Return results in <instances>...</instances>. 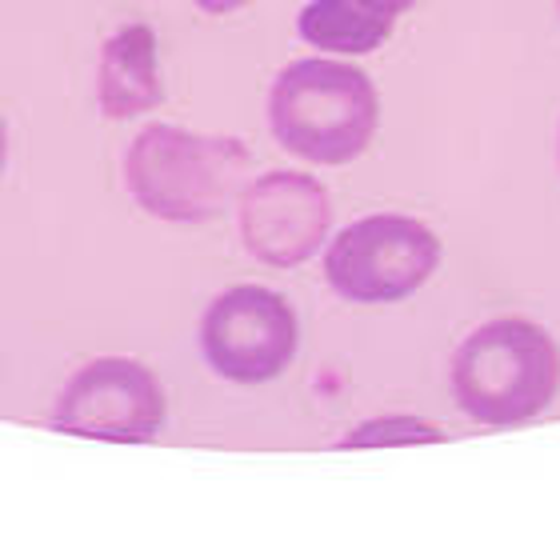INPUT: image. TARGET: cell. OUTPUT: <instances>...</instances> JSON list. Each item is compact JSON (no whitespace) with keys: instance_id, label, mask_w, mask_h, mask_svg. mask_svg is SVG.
I'll use <instances>...</instances> for the list:
<instances>
[{"instance_id":"6da1fadb","label":"cell","mask_w":560,"mask_h":560,"mask_svg":"<svg viewBox=\"0 0 560 560\" xmlns=\"http://www.w3.org/2000/svg\"><path fill=\"white\" fill-rule=\"evenodd\" d=\"M448 381L465 417L513 429L540 417L560 393V349L525 316H497L465 337Z\"/></svg>"},{"instance_id":"7a4b0ae2","label":"cell","mask_w":560,"mask_h":560,"mask_svg":"<svg viewBox=\"0 0 560 560\" xmlns=\"http://www.w3.org/2000/svg\"><path fill=\"white\" fill-rule=\"evenodd\" d=\"M381 120V96L357 65L328 57L296 60L277 72L269 125L284 152L313 164L357 161Z\"/></svg>"},{"instance_id":"3957f363","label":"cell","mask_w":560,"mask_h":560,"mask_svg":"<svg viewBox=\"0 0 560 560\" xmlns=\"http://www.w3.org/2000/svg\"><path fill=\"white\" fill-rule=\"evenodd\" d=\"M248 149L236 137H205L176 125H149L129 144L125 185L156 221H212L248 176Z\"/></svg>"},{"instance_id":"277c9868","label":"cell","mask_w":560,"mask_h":560,"mask_svg":"<svg viewBox=\"0 0 560 560\" xmlns=\"http://www.w3.org/2000/svg\"><path fill=\"white\" fill-rule=\"evenodd\" d=\"M441 265V241L429 224L400 212L352 221L325 248V280L352 304H397L429 284Z\"/></svg>"},{"instance_id":"5b68a950","label":"cell","mask_w":560,"mask_h":560,"mask_svg":"<svg viewBox=\"0 0 560 560\" xmlns=\"http://www.w3.org/2000/svg\"><path fill=\"white\" fill-rule=\"evenodd\" d=\"M301 325L292 304L260 284L224 289L200 320V352L233 385H269L296 357Z\"/></svg>"},{"instance_id":"8992f818","label":"cell","mask_w":560,"mask_h":560,"mask_svg":"<svg viewBox=\"0 0 560 560\" xmlns=\"http://www.w3.org/2000/svg\"><path fill=\"white\" fill-rule=\"evenodd\" d=\"M164 388L140 361L96 357L72 373L52 409V429L96 441L144 444L164 429Z\"/></svg>"},{"instance_id":"52a82bcc","label":"cell","mask_w":560,"mask_h":560,"mask_svg":"<svg viewBox=\"0 0 560 560\" xmlns=\"http://www.w3.org/2000/svg\"><path fill=\"white\" fill-rule=\"evenodd\" d=\"M241 241L260 265L296 269L313 260L332 229V200L308 173H265L241 192Z\"/></svg>"},{"instance_id":"ba28073f","label":"cell","mask_w":560,"mask_h":560,"mask_svg":"<svg viewBox=\"0 0 560 560\" xmlns=\"http://www.w3.org/2000/svg\"><path fill=\"white\" fill-rule=\"evenodd\" d=\"M164 101L156 36L149 24H125L108 36L96 65V105L108 120H132Z\"/></svg>"},{"instance_id":"9c48e42d","label":"cell","mask_w":560,"mask_h":560,"mask_svg":"<svg viewBox=\"0 0 560 560\" xmlns=\"http://www.w3.org/2000/svg\"><path fill=\"white\" fill-rule=\"evenodd\" d=\"M296 33L304 45L320 48V52L361 57V52L385 45L393 33V16L369 9L361 0H308L296 16Z\"/></svg>"},{"instance_id":"30bf717a","label":"cell","mask_w":560,"mask_h":560,"mask_svg":"<svg viewBox=\"0 0 560 560\" xmlns=\"http://www.w3.org/2000/svg\"><path fill=\"white\" fill-rule=\"evenodd\" d=\"M444 441V429L420 417H376L364 420L340 441V448H381V444H436Z\"/></svg>"},{"instance_id":"8fae6325","label":"cell","mask_w":560,"mask_h":560,"mask_svg":"<svg viewBox=\"0 0 560 560\" xmlns=\"http://www.w3.org/2000/svg\"><path fill=\"white\" fill-rule=\"evenodd\" d=\"M200 12H209V16H224V12H236V9H245L248 0H192Z\"/></svg>"},{"instance_id":"7c38bea8","label":"cell","mask_w":560,"mask_h":560,"mask_svg":"<svg viewBox=\"0 0 560 560\" xmlns=\"http://www.w3.org/2000/svg\"><path fill=\"white\" fill-rule=\"evenodd\" d=\"M361 4H369V9L385 12V16H400V12H409L417 0H361Z\"/></svg>"},{"instance_id":"4fadbf2b","label":"cell","mask_w":560,"mask_h":560,"mask_svg":"<svg viewBox=\"0 0 560 560\" xmlns=\"http://www.w3.org/2000/svg\"><path fill=\"white\" fill-rule=\"evenodd\" d=\"M4 161H9V129H4V117H0V173H4Z\"/></svg>"},{"instance_id":"5bb4252c","label":"cell","mask_w":560,"mask_h":560,"mask_svg":"<svg viewBox=\"0 0 560 560\" xmlns=\"http://www.w3.org/2000/svg\"><path fill=\"white\" fill-rule=\"evenodd\" d=\"M557 168H560V132H557Z\"/></svg>"}]
</instances>
